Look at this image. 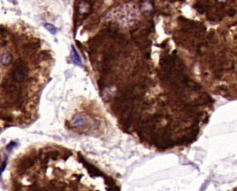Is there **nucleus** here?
I'll use <instances>...</instances> for the list:
<instances>
[{
  "label": "nucleus",
  "mask_w": 237,
  "mask_h": 191,
  "mask_svg": "<svg viewBox=\"0 0 237 191\" xmlns=\"http://www.w3.org/2000/svg\"><path fill=\"white\" fill-rule=\"evenodd\" d=\"M28 72H29V67L27 62L23 59H18L14 63V67L11 70V78L16 83H23L26 79Z\"/></svg>",
  "instance_id": "f257e3e1"
},
{
  "label": "nucleus",
  "mask_w": 237,
  "mask_h": 191,
  "mask_svg": "<svg viewBox=\"0 0 237 191\" xmlns=\"http://www.w3.org/2000/svg\"><path fill=\"white\" fill-rule=\"evenodd\" d=\"M35 164V157H33L31 155H28L21 158L18 167H17V174L20 175H23L26 171Z\"/></svg>",
  "instance_id": "f03ea898"
},
{
  "label": "nucleus",
  "mask_w": 237,
  "mask_h": 191,
  "mask_svg": "<svg viewBox=\"0 0 237 191\" xmlns=\"http://www.w3.org/2000/svg\"><path fill=\"white\" fill-rule=\"evenodd\" d=\"M41 47V42L38 39H32L31 41L25 43L23 47L22 50L25 54L30 55V54H34L37 49H39Z\"/></svg>",
  "instance_id": "7ed1b4c3"
},
{
  "label": "nucleus",
  "mask_w": 237,
  "mask_h": 191,
  "mask_svg": "<svg viewBox=\"0 0 237 191\" xmlns=\"http://www.w3.org/2000/svg\"><path fill=\"white\" fill-rule=\"evenodd\" d=\"M78 158H79V161H80V162L83 163V165L86 167V168L88 169L89 174L92 176V177H99V176H102V177H103V176H104L103 175V173H102L101 171L98 170L96 167H94L93 164L89 163L88 162H87V161L85 160L83 157H82L81 154H79V155H78Z\"/></svg>",
  "instance_id": "20e7f679"
},
{
  "label": "nucleus",
  "mask_w": 237,
  "mask_h": 191,
  "mask_svg": "<svg viewBox=\"0 0 237 191\" xmlns=\"http://www.w3.org/2000/svg\"><path fill=\"white\" fill-rule=\"evenodd\" d=\"M13 81L14 80L12 78L5 77L3 79V82H2V88L4 89V91L9 95L15 93V91L17 90V87Z\"/></svg>",
  "instance_id": "39448f33"
},
{
  "label": "nucleus",
  "mask_w": 237,
  "mask_h": 191,
  "mask_svg": "<svg viewBox=\"0 0 237 191\" xmlns=\"http://www.w3.org/2000/svg\"><path fill=\"white\" fill-rule=\"evenodd\" d=\"M13 62V55L10 52H4L0 56V64L4 67L9 66Z\"/></svg>",
  "instance_id": "423d86ee"
},
{
  "label": "nucleus",
  "mask_w": 237,
  "mask_h": 191,
  "mask_svg": "<svg viewBox=\"0 0 237 191\" xmlns=\"http://www.w3.org/2000/svg\"><path fill=\"white\" fill-rule=\"evenodd\" d=\"M72 123L75 127H83L86 125V123H87V120H86V119L83 117V115L76 114L72 118Z\"/></svg>",
  "instance_id": "0eeeda50"
},
{
  "label": "nucleus",
  "mask_w": 237,
  "mask_h": 191,
  "mask_svg": "<svg viewBox=\"0 0 237 191\" xmlns=\"http://www.w3.org/2000/svg\"><path fill=\"white\" fill-rule=\"evenodd\" d=\"M71 58H72V62L74 64L78 65V66H82V60H81V57L78 55V53L76 51L75 47L72 46V51H71Z\"/></svg>",
  "instance_id": "6e6552de"
},
{
  "label": "nucleus",
  "mask_w": 237,
  "mask_h": 191,
  "mask_svg": "<svg viewBox=\"0 0 237 191\" xmlns=\"http://www.w3.org/2000/svg\"><path fill=\"white\" fill-rule=\"evenodd\" d=\"M104 179H105V184L108 185V188L110 189H108V190L111 191H115V190H119V189H118V187L116 186L115 184V182L113 181V179L109 178V177H106V176H103Z\"/></svg>",
  "instance_id": "1a4fd4ad"
},
{
  "label": "nucleus",
  "mask_w": 237,
  "mask_h": 191,
  "mask_svg": "<svg viewBox=\"0 0 237 191\" xmlns=\"http://www.w3.org/2000/svg\"><path fill=\"white\" fill-rule=\"evenodd\" d=\"M0 119L7 122H12L14 121V115L12 114L0 113Z\"/></svg>",
  "instance_id": "9d476101"
},
{
  "label": "nucleus",
  "mask_w": 237,
  "mask_h": 191,
  "mask_svg": "<svg viewBox=\"0 0 237 191\" xmlns=\"http://www.w3.org/2000/svg\"><path fill=\"white\" fill-rule=\"evenodd\" d=\"M47 154L48 156V157H49V159L51 158L52 160H57V158H58V157L60 156V152L58 151H57V150H52V151L49 152Z\"/></svg>",
  "instance_id": "9b49d317"
},
{
  "label": "nucleus",
  "mask_w": 237,
  "mask_h": 191,
  "mask_svg": "<svg viewBox=\"0 0 237 191\" xmlns=\"http://www.w3.org/2000/svg\"><path fill=\"white\" fill-rule=\"evenodd\" d=\"M44 27H45V28H46L47 31H49L51 34H52V35H56V34H57V28L53 26V25H52V24L46 23V24L44 25Z\"/></svg>",
  "instance_id": "f8f14e48"
},
{
  "label": "nucleus",
  "mask_w": 237,
  "mask_h": 191,
  "mask_svg": "<svg viewBox=\"0 0 237 191\" xmlns=\"http://www.w3.org/2000/svg\"><path fill=\"white\" fill-rule=\"evenodd\" d=\"M0 36H1L2 39H6L9 36V31L4 26H0Z\"/></svg>",
  "instance_id": "ddd939ff"
},
{
  "label": "nucleus",
  "mask_w": 237,
  "mask_h": 191,
  "mask_svg": "<svg viewBox=\"0 0 237 191\" xmlns=\"http://www.w3.org/2000/svg\"><path fill=\"white\" fill-rule=\"evenodd\" d=\"M132 120H133V114H129V116L125 119V120L124 121V127L125 129H128L130 125L132 123Z\"/></svg>",
  "instance_id": "4468645a"
},
{
  "label": "nucleus",
  "mask_w": 237,
  "mask_h": 191,
  "mask_svg": "<svg viewBox=\"0 0 237 191\" xmlns=\"http://www.w3.org/2000/svg\"><path fill=\"white\" fill-rule=\"evenodd\" d=\"M13 187L15 190H21L22 188H23V185L22 184L20 183L19 181H14V184H13Z\"/></svg>",
  "instance_id": "2eb2a0df"
},
{
  "label": "nucleus",
  "mask_w": 237,
  "mask_h": 191,
  "mask_svg": "<svg viewBox=\"0 0 237 191\" xmlns=\"http://www.w3.org/2000/svg\"><path fill=\"white\" fill-rule=\"evenodd\" d=\"M16 146H17V142L16 141H11V142H9V144L7 146L6 150L10 152L12 150L14 149L15 147H16Z\"/></svg>",
  "instance_id": "dca6fc26"
},
{
  "label": "nucleus",
  "mask_w": 237,
  "mask_h": 191,
  "mask_svg": "<svg viewBox=\"0 0 237 191\" xmlns=\"http://www.w3.org/2000/svg\"><path fill=\"white\" fill-rule=\"evenodd\" d=\"M6 165H7V159H5V160L4 161L3 164H2L1 168H0V175L2 174V173H3V172L4 171V169H5Z\"/></svg>",
  "instance_id": "f3484780"
}]
</instances>
